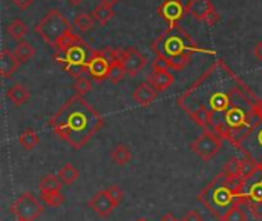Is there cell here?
<instances>
[{
	"label": "cell",
	"mask_w": 262,
	"mask_h": 221,
	"mask_svg": "<svg viewBox=\"0 0 262 221\" xmlns=\"http://www.w3.org/2000/svg\"><path fill=\"white\" fill-rule=\"evenodd\" d=\"M186 35H177L172 31L163 34L154 43L157 58L169 69H183L192 55V48L186 45Z\"/></svg>",
	"instance_id": "cell-2"
},
{
	"label": "cell",
	"mask_w": 262,
	"mask_h": 221,
	"mask_svg": "<svg viewBox=\"0 0 262 221\" xmlns=\"http://www.w3.org/2000/svg\"><path fill=\"white\" fill-rule=\"evenodd\" d=\"M40 200L46 205V206H52V208H58L64 203V195L61 191L57 192H49V194H40Z\"/></svg>",
	"instance_id": "cell-27"
},
{
	"label": "cell",
	"mask_w": 262,
	"mask_h": 221,
	"mask_svg": "<svg viewBox=\"0 0 262 221\" xmlns=\"http://www.w3.org/2000/svg\"><path fill=\"white\" fill-rule=\"evenodd\" d=\"M224 175L221 174L218 178H215L201 194H200V200L213 212L216 214V211L226 209V208H232L230 205L235 200V192L233 189L223 182Z\"/></svg>",
	"instance_id": "cell-4"
},
{
	"label": "cell",
	"mask_w": 262,
	"mask_h": 221,
	"mask_svg": "<svg viewBox=\"0 0 262 221\" xmlns=\"http://www.w3.org/2000/svg\"><path fill=\"white\" fill-rule=\"evenodd\" d=\"M38 189H40V194H49V192H57V191H61V182L57 175H45L41 180H40V185H38Z\"/></svg>",
	"instance_id": "cell-23"
},
{
	"label": "cell",
	"mask_w": 262,
	"mask_h": 221,
	"mask_svg": "<svg viewBox=\"0 0 262 221\" xmlns=\"http://www.w3.org/2000/svg\"><path fill=\"white\" fill-rule=\"evenodd\" d=\"M18 143L21 145L23 149L31 151V149H34V148L40 143V137H38V134H37L32 128H28V129H25V131L20 132V135H18Z\"/></svg>",
	"instance_id": "cell-21"
},
{
	"label": "cell",
	"mask_w": 262,
	"mask_h": 221,
	"mask_svg": "<svg viewBox=\"0 0 262 221\" xmlns=\"http://www.w3.org/2000/svg\"><path fill=\"white\" fill-rule=\"evenodd\" d=\"M249 202L262 203V183H255L249 191Z\"/></svg>",
	"instance_id": "cell-32"
},
{
	"label": "cell",
	"mask_w": 262,
	"mask_h": 221,
	"mask_svg": "<svg viewBox=\"0 0 262 221\" xmlns=\"http://www.w3.org/2000/svg\"><path fill=\"white\" fill-rule=\"evenodd\" d=\"M160 221H178V218L175 217V214H172V212H167V214H164V215L161 217V220Z\"/></svg>",
	"instance_id": "cell-39"
},
{
	"label": "cell",
	"mask_w": 262,
	"mask_h": 221,
	"mask_svg": "<svg viewBox=\"0 0 262 221\" xmlns=\"http://www.w3.org/2000/svg\"><path fill=\"white\" fill-rule=\"evenodd\" d=\"M124 75H126V71H124L123 65L120 63V60L117 57V52H115V57H114V60L111 63V68H109L107 80H111L112 83H120Z\"/></svg>",
	"instance_id": "cell-25"
},
{
	"label": "cell",
	"mask_w": 262,
	"mask_h": 221,
	"mask_svg": "<svg viewBox=\"0 0 262 221\" xmlns=\"http://www.w3.org/2000/svg\"><path fill=\"white\" fill-rule=\"evenodd\" d=\"M114 15H115L114 6H109V5H104V3H101V5H98V6H95V8H94V11H92V17L95 18V22H97L100 26L106 25V23H107Z\"/></svg>",
	"instance_id": "cell-20"
},
{
	"label": "cell",
	"mask_w": 262,
	"mask_h": 221,
	"mask_svg": "<svg viewBox=\"0 0 262 221\" xmlns=\"http://www.w3.org/2000/svg\"><path fill=\"white\" fill-rule=\"evenodd\" d=\"M28 31H29V29H28V25H26L23 20H20V18L11 20V22L8 23V26H6L8 35L12 37V38L17 40V42L25 40V35L28 34Z\"/></svg>",
	"instance_id": "cell-16"
},
{
	"label": "cell",
	"mask_w": 262,
	"mask_h": 221,
	"mask_svg": "<svg viewBox=\"0 0 262 221\" xmlns=\"http://www.w3.org/2000/svg\"><path fill=\"white\" fill-rule=\"evenodd\" d=\"M18 66H20V62L15 57V54L8 51V49H3L2 54H0V72H2V77L9 78L18 69Z\"/></svg>",
	"instance_id": "cell-14"
},
{
	"label": "cell",
	"mask_w": 262,
	"mask_h": 221,
	"mask_svg": "<svg viewBox=\"0 0 262 221\" xmlns=\"http://www.w3.org/2000/svg\"><path fill=\"white\" fill-rule=\"evenodd\" d=\"M253 54H255V57H256L258 60H262V42H259V43H256V45H255Z\"/></svg>",
	"instance_id": "cell-38"
},
{
	"label": "cell",
	"mask_w": 262,
	"mask_h": 221,
	"mask_svg": "<svg viewBox=\"0 0 262 221\" xmlns=\"http://www.w3.org/2000/svg\"><path fill=\"white\" fill-rule=\"evenodd\" d=\"M49 126L74 149H81L104 126V120L83 95H74L49 120Z\"/></svg>",
	"instance_id": "cell-1"
},
{
	"label": "cell",
	"mask_w": 262,
	"mask_h": 221,
	"mask_svg": "<svg viewBox=\"0 0 262 221\" xmlns=\"http://www.w3.org/2000/svg\"><path fill=\"white\" fill-rule=\"evenodd\" d=\"M111 158L115 165L118 166H126L130 163L132 160V152L127 146L124 145H117L112 151H111Z\"/></svg>",
	"instance_id": "cell-17"
},
{
	"label": "cell",
	"mask_w": 262,
	"mask_h": 221,
	"mask_svg": "<svg viewBox=\"0 0 262 221\" xmlns=\"http://www.w3.org/2000/svg\"><path fill=\"white\" fill-rule=\"evenodd\" d=\"M226 122L233 129H239L246 125V112L238 108H232L226 114Z\"/></svg>",
	"instance_id": "cell-24"
},
{
	"label": "cell",
	"mask_w": 262,
	"mask_h": 221,
	"mask_svg": "<svg viewBox=\"0 0 262 221\" xmlns=\"http://www.w3.org/2000/svg\"><path fill=\"white\" fill-rule=\"evenodd\" d=\"M249 208L253 214V217L256 220H262V203H255V202H249Z\"/></svg>",
	"instance_id": "cell-34"
},
{
	"label": "cell",
	"mask_w": 262,
	"mask_h": 221,
	"mask_svg": "<svg viewBox=\"0 0 262 221\" xmlns=\"http://www.w3.org/2000/svg\"><path fill=\"white\" fill-rule=\"evenodd\" d=\"M75 26L80 29V31H83V32H86V31H91L95 25H97V22H95V18L92 17V14H86V12H83V14H78L77 17H75Z\"/></svg>",
	"instance_id": "cell-26"
},
{
	"label": "cell",
	"mask_w": 262,
	"mask_h": 221,
	"mask_svg": "<svg viewBox=\"0 0 262 221\" xmlns=\"http://www.w3.org/2000/svg\"><path fill=\"white\" fill-rule=\"evenodd\" d=\"M190 148H192V151H193L201 160L209 162V160H212V158L221 151V148H223V140H221L216 134L210 132V131H206L203 135H200V137L190 145Z\"/></svg>",
	"instance_id": "cell-6"
},
{
	"label": "cell",
	"mask_w": 262,
	"mask_h": 221,
	"mask_svg": "<svg viewBox=\"0 0 262 221\" xmlns=\"http://www.w3.org/2000/svg\"><path fill=\"white\" fill-rule=\"evenodd\" d=\"M35 34L38 37H41V40L48 45H51L52 48L57 46L58 40L69 31H72L69 20L60 12V9L52 8L49 9L41 18L40 22L35 25L34 28Z\"/></svg>",
	"instance_id": "cell-3"
},
{
	"label": "cell",
	"mask_w": 262,
	"mask_h": 221,
	"mask_svg": "<svg viewBox=\"0 0 262 221\" xmlns=\"http://www.w3.org/2000/svg\"><path fill=\"white\" fill-rule=\"evenodd\" d=\"M241 168H243V160L230 158V160L224 165L221 174H223L229 182L241 180Z\"/></svg>",
	"instance_id": "cell-18"
},
{
	"label": "cell",
	"mask_w": 262,
	"mask_h": 221,
	"mask_svg": "<svg viewBox=\"0 0 262 221\" xmlns=\"http://www.w3.org/2000/svg\"><path fill=\"white\" fill-rule=\"evenodd\" d=\"M158 14L161 17H164L169 23L175 25L186 14V8L183 6V3L180 0H166L158 8Z\"/></svg>",
	"instance_id": "cell-11"
},
{
	"label": "cell",
	"mask_w": 262,
	"mask_h": 221,
	"mask_svg": "<svg viewBox=\"0 0 262 221\" xmlns=\"http://www.w3.org/2000/svg\"><path fill=\"white\" fill-rule=\"evenodd\" d=\"M74 89H75L77 95H84V94L91 92L92 91V82H91V78H88L86 75H81V77L75 78Z\"/></svg>",
	"instance_id": "cell-30"
},
{
	"label": "cell",
	"mask_w": 262,
	"mask_h": 221,
	"mask_svg": "<svg viewBox=\"0 0 262 221\" xmlns=\"http://www.w3.org/2000/svg\"><path fill=\"white\" fill-rule=\"evenodd\" d=\"M221 17H220V14L216 12V9L213 11V12H210L204 20H203V23H206V25H209V26H213V25H216L218 23V20H220Z\"/></svg>",
	"instance_id": "cell-36"
},
{
	"label": "cell",
	"mask_w": 262,
	"mask_h": 221,
	"mask_svg": "<svg viewBox=\"0 0 262 221\" xmlns=\"http://www.w3.org/2000/svg\"><path fill=\"white\" fill-rule=\"evenodd\" d=\"M120 0H101V3H104V5H109V6H114V5H117Z\"/></svg>",
	"instance_id": "cell-40"
},
{
	"label": "cell",
	"mask_w": 262,
	"mask_h": 221,
	"mask_svg": "<svg viewBox=\"0 0 262 221\" xmlns=\"http://www.w3.org/2000/svg\"><path fill=\"white\" fill-rule=\"evenodd\" d=\"M89 209H92L95 214H98L100 217H107L112 214V211L118 206V202L104 189L97 192L89 202H88Z\"/></svg>",
	"instance_id": "cell-10"
},
{
	"label": "cell",
	"mask_w": 262,
	"mask_h": 221,
	"mask_svg": "<svg viewBox=\"0 0 262 221\" xmlns=\"http://www.w3.org/2000/svg\"><path fill=\"white\" fill-rule=\"evenodd\" d=\"M43 211L45 206L31 192L21 194L11 206V212L18 221H35L43 214Z\"/></svg>",
	"instance_id": "cell-5"
},
{
	"label": "cell",
	"mask_w": 262,
	"mask_h": 221,
	"mask_svg": "<svg viewBox=\"0 0 262 221\" xmlns=\"http://www.w3.org/2000/svg\"><path fill=\"white\" fill-rule=\"evenodd\" d=\"M221 221H247L246 212L238 208V206H232L227 209V212L221 217Z\"/></svg>",
	"instance_id": "cell-29"
},
{
	"label": "cell",
	"mask_w": 262,
	"mask_h": 221,
	"mask_svg": "<svg viewBox=\"0 0 262 221\" xmlns=\"http://www.w3.org/2000/svg\"><path fill=\"white\" fill-rule=\"evenodd\" d=\"M6 97H8V100H9L14 106H21V105H25V103L29 100L31 94H29L28 88L23 86L21 83H14L12 86L8 88Z\"/></svg>",
	"instance_id": "cell-15"
},
{
	"label": "cell",
	"mask_w": 262,
	"mask_h": 221,
	"mask_svg": "<svg viewBox=\"0 0 262 221\" xmlns=\"http://www.w3.org/2000/svg\"><path fill=\"white\" fill-rule=\"evenodd\" d=\"M14 54H15V57L18 58L20 63H26V62H29V60L34 57L35 48H34L28 40H20V42L17 43V46L14 48Z\"/></svg>",
	"instance_id": "cell-19"
},
{
	"label": "cell",
	"mask_w": 262,
	"mask_h": 221,
	"mask_svg": "<svg viewBox=\"0 0 262 221\" xmlns=\"http://www.w3.org/2000/svg\"><path fill=\"white\" fill-rule=\"evenodd\" d=\"M134 100L140 105V106H149L152 105L157 97H158V91L150 85V83H141L138 85V88L134 91L132 94Z\"/></svg>",
	"instance_id": "cell-13"
},
{
	"label": "cell",
	"mask_w": 262,
	"mask_h": 221,
	"mask_svg": "<svg viewBox=\"0 0 262 221\" xmlns=\"http://www.w3.org/2000/svg\"><path fill=\"white\" fill-rule=\"evenodd\" d=\"M115 57V52L107 54V52H92L91 58L88 60V72L97 80L101 82L104 78H107L109 74V68L111 63Z\"/></svg>",
	"instance_id": "cell-7"
},
{
	"label": "cell",
	"mask_w": 262,
	"mask_h": 221,
	"mask_svg": "<svg viewBox=\"0 0 262 221\" xmlns=\"http://www.w3.org/2000/svg\"><path fill=\"white\" fill-rule=\"evenodd\" d=\"M138 221H146V220H138Z\"/></svg>",
	"instance_id": "cell-45"
},
{
	"label": "cell",
	"mask_w": 262,
	"mask_h": 221,
	"mask_svg": "<svg viewBox=\"0 0 262 221\" xmlns=\"http://www.w3.org/2000/svg\"><path fill=\"white\" fill-rule=\"evenodd\" d=\"M193 118H195V122L198 123V125H201V126H207L209 123H210V120H212V111H209L207 108H200V109H196L193 114Z\"/></svg>",
	"instance_id": "cell-31"
},
{
	"label": "cell",
	"mask_w": 262,
	"mask_h": 221,
	"mask_svg": "<svg viewBox=\"0 0 262 221\" xmlns=\"http://www.w3.org/2000/svg\"><path fill=\"white\" fill-rule=\"evenodd\" d=\"M11 2H12L18 9H28L35 0H11Z\"/></svg>",
	"instance_id": "cell-37"
},
{
	"label": "cell",
	"mask_w": 262,
	"mask_h": 221,
	"mask_svg": "<svg viewBox=\"0 0 262 221\" xmlns=\"http://www.w3.org/2000/svg\"><path fill=\"white\" fill-rule=\"evenodd\" d=\"M57 177L60 178V182H61L63 185L71 186L74 182H77V180H78V177H80V171H78L74 165L66 163V165L58 171Z\"/></svg>",
	"instance_id": "cell-22"
},
{
	"label": "cell",
	"mask_w": 262,
	"mask_h": 221,
	"mask_svg": "<svg viewBox=\"0 0 262 221\" xmlns=\"http://www.w3.org/2000/svg\"><path fill=\"white\" fill-rule=\"evenodd\" d=\"M258 140H259V143H261V145H262V131H261V132H259V135H258Z\"/></svg>",
	"instance_id": "cell-42"
},
{
	"label": "cell",
	"mask_w": 262,
	"mask_h": 221,
	"mask_svg": "<svg viewBox=\"0 0 262 221\" xmlns=\"http://www.w3.org/2000/svg\"><path fill=\"white\" fill-rule=\"evenodd\" d=\"M258 168H259V171H261V172H262V160H261V162H259V163H258Z\"/></svg>",
	"instance_id": "cell-43"
},
{
	"label": "cell",
	"mask_w": 262,
	"mask_h": 221,
	"mask_svg": "<svg viewBox=\"0 0 262 221\" xmlns=\"http://www.w3.org/2000/svg\"><path fill=\"white\" fill-rule=\"evenodd\" d=\"M117 202H118V205L123 202V198H124V192L121 191V188L120 186H117V185H112V186H109L107 189H106Z\"/></svg>",
	"instance_id": "cell-33"
},
{
	"label": "cell",
	"mask_w": 262,
	"mask_h": 221,
	"mask_svg": "<svg viewBox=\"0 0 262 221\" xmlns=\"http://www.w3.org/2000/svg\"><path fill=\"white\" fill-rule=\"evenodd\" d=\"M181 221H204V217L198 212V211H189Z\"/></svg>",
	"instance_id": "cell-35"
},
{
	"label": "cell",
	"mask_w": 262,
	"mask_h": 221,
	"mask_svg": "<svg viewBox=\"0 0 262 221\" xmlns=\"http://www.w3.org/2000/svg\"><path fill=\"white\" fill-rule=\"evenodd\" d=\"M258 163L252 158L243 160V168H241V182H247L258 172Z\"/></svg>",
	"instance_id": "cell-28"
},
{
	"label": "cell",
	"mask_w": 262,
	"mask_h": 221,
	"mask_svg": "<svg viewBox=\"0 0 262 221\" xmlns=\"http://www.w3.org/2000/svg\"><path fill=\"white\" fill-rule=\"evenodd\" d=\"M117 57L127 75H137L146 65V57L134 48L117 52Z\"/></svg>",
	"instance_id": "cell-9"
},
{
	"label": "cell",
	"mask_w": 262,
	"mask_h": 221,
	"mask_svg": "<svg viewBox=\"0 0 262 221\" xmlns=\"http://www.w3.org/2000/svg\"><path fill=\"white\" fill-rule=\"evenodd\" d=\"M213 11H215V6L210 0H190L186 6V12L200 22H203Z\"/></svg>",
	"instance_id": "cell-12"
},
{
	"label": "cell",
	"mask_w": 262,
	"mask_h": 221,
	"mask_svg": "<svg viewBox=\"0 0 262 221\" xmlns=\"http://www.w3.org/2000/svg\"><path fill=\"white\" fill-rule=\"evenodd\" d=\"M259 115L262 117V106H261V109H259Z\"/></svg>",
	"instance_id": "cell-44"
},
{
	"label": "cell",
	"mask_w": 262,
	"mask_h": 221,
	"mask_svg": "<svg viewBox=\"0 0 262 221\" xmlns=\"http://www.w3.org/2000/svg\"><path fill=\"white\" fill-rule=\"evenodd\" d=\"M81 2H83V0H69V3H71V5H74V6H78Z\"/></svg>",
	"instance_id": "cell-41"
},
{
	"label": "cell",
	"mask_w": 262,
	"mask_h": 221,
	"mask_svg": "<svg viewBox=\"0 0 262 221\" xmlns=\"http://www.w3.org/2000/svg\"><path fill=\"white\" fill-rule=\"evenodd\" d=\"M17 221H18V220H17Z\"/></svg>",
	"instance_id": "cell-46"
},
{
	"label": "cell",
	"mask_w": 262,
	"mask_h": 221,
	"mask_svg": "<svg viewBox=\"0 0 262 221\" xmlns=\"http://www.w3.org/2000/svg\"><path fill=\"white\" fill-rule=\"evenodd\" d=\"M175 82V77L172 74V71L163 65L158 58H155L154 66H152V72L147 77V83H150L158 92H163L166 89H169Z\"/></svg>",
	"instance_id": "cell-8"
}]
</instances>
